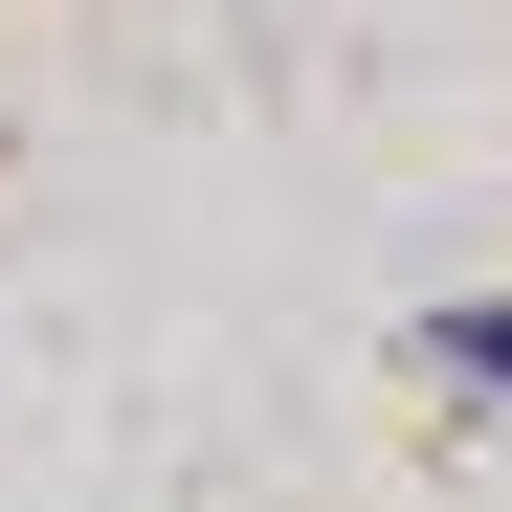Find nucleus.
<instances>
[{
  "label": "nucleus",
  "mask_w": 512,
  "mask_h": 512,
  "mask_svg": "<svg viewBox=\"0 0 512 512\" xmlns=\"http://www.w3.org/2000/svg\"><path fill=\"white\" fill-rule=\"evenodd\" d=\"M423 379H468V401H512V312H446V334H423Z\"/></svg>",
  "instance_id": "nucleus-1"
}]
</instances>
